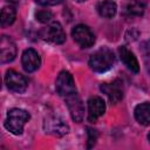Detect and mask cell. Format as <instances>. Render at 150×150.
Masks as SVG:
<instances>
[{
    "mask_svg": "<svg viewBox=\"0 0 150 150\" xmlns=\"http://www.w3.org/2000/svg\"><path fill=\"white\" fill-rule=\"evenodd\" d=\"M5 83L7 88L14 93H23L27 89V80L26 77L15 71V70H7L5 75Z\"/></svg>",
    "mask_w": 150,
    "mask_h": 150,
    "instance_id": "8992f818",
    "label": "cell"
},
{
    "mask_svg": "<svg viewBox=\"0 0 150 150\" xmlns=\"http://www.w3.org/2000/svg\"><path fill=\"white\" fill-rule=\"evenodd\" d=\"M87 134H88V145H87V148L90 149L91 146H94V144L96 142L97 132H96V130H94L91 128H87Z\"/></svg>",
    "mask_w": 150,
    "mask_h": 150,
    "instance_id": "ffe728a7",
    "label": "cell"
},
{
    "mask_svg": "<svg viewBox=\"0 0 150 150\" xmlns=\"http://www.w3.org/2000/svg\"><path fill=\"white\" fill-rule=\"evenodd\" d=\"M40 36L45 41L56 45H61L66 41V33L59 22H53L49 26L42 28L40 32Z\"/></svg>",
    "mask_w": 150,
    "mask_h": 150,
    "instance_id": "5b68a950",
    "label": "cell"
},
{
    "mask_svg": "<svg viewBox=\"0 0 150 150\" xmlns=\"http://www.w3.org/2000/svg\"><path fill=\"white\" fill-rule=\"evenodd\" d=\"M118 55H120V59L121 61L124 63V66L134 71V73H138L139 70V64H138V61L136 59V56L134 55V53H131L127 47H118Z\"/></svg>",
    "mask_w": 150,
    "mask_h": 150,
    "instance_id": "4fadbf2b",
    "label": "cell"
},
{
    "mask_svg": "<svg viewBox=\"0 0 150 150\" xmlns=\"http://www.w3.org/2000/svg\"><path fill=\"white\" fill-rule=\"evenodd\" d=\"M29 118L30 116L26 110L19 109V108L11 109L7 112V118L5 121V128L14 135H21L23 131V127L28 122Z\"/></svg>",
    "mask_w": 150,
    "mask_h": 150,
    "instance_id": "7a4b0ae2",
    "label": "cell"
},
{
    "mask_svg": "<svg viewBox=\"0 0 150 150\" xmlns=\"http://www.w3.org/2000/svg\"><path fill=\"white\" fill-rule=\"evenodd\" d=\"M148 139L150 141V132H149V135H148Z\"/></svg>",
    "mask_w": 150,
    "mask_h": 150,
    "instance_id": "cb8c5ba5",
    "label": "cell"
},
{
    "mask_svg": "<svg viewBox=\"0 0 150 150\" xmlns=\"http://www.w3.org/2000/svg\"><path fill=\"white\" fill-rule=\"evenodd\" d=\"M96 9L98 14L103 18H112L117 12V6L112 0H102L97 4Z\"/></svg>",
    "mask_w": 150,
    "mask_h": 150,
    "instance_id": "9a60e30c",
    "label": "cell"
},
{
    "mask_svg": "<svg viewBox=\"0 0 150 150\" xmlns=\"http://www.w3.org/2000/svg\"><path fill=\"white\" fill-rule=\"evenodd\" d=\"M75 1H77V2H82V1H86V0H75Z\"/></svg>",
    "mask_w": 150,
    "mask_h": 150,
    "instance_id": "603a6c76",
    "label": "cell"
},
{
    "mask_svg": "<svg viewBox=\"0 0 150 150\" xmlns=\"http://www.w3.org/2000/svg\"><path fill=\"white\" fill-rule=\"evenodd\" d=\"M21 63L26 71L33 73L41 66V59L36 50H34L33 48H28L22 53Z\"/></svg>",
    "mask_w": 150,
    "mask_h": 150,
    "instance_id": "30bf717a",
    "label": "cell"
},
{
    "mask_svg": "<svg viewBox=\"0 0 150 150\" xmlns=\"http://www.w3.org/2000/svg\"><path fill=\"white\" fill-rule=\"evenodd\" d=\"M7 2H9V5H18L19 4V0H5Z\"/></svg>",
    "mask_w": 150,
    "mask_h": 150,
    "instance_id": "7402d4cb",
    "label": "cell"
},
{
    "mask_svg": "<svg viewBox=\"0 0 150 150\" xmlns=\"http://www.w3.org/2000/svg\"><path fill=\"white\" fill-rule=\"evenodd\" d=\"M66 103H67V107H68L71 118L77 123L82 122L83 116H84V107H83V103H82L81 98L79 97V95L75 93V94L67 96Z\"/></svg>",
    "mask_w": 150,
    "mask_h": 150,
    "instance_id": "52a82bcc",
    "label": "cell"
},
{
    "mask_svg": "<svg viewBox=\"0 0 150 150\" xmlns=\"http://www.w3.org/2000/svg\"><path fill=\"white\" fill-rule=\"evenodd\" d=\"M100 88L114 104L118 103L123 98V83L120 80H115L111 83H102Z\"/></svg>",
    "mask_w": 150,
    "mask_h": 150,
    "instance_id": "9c48e42d",
    "label": "cell"
},
{
    "mask_svg": "<svg viewBox=\"0 0 150 150\" xmlns=\"http://www.w3.org/2000/svg\"><path fill=\"white\" fill-rule=\"evenodd\" d=\"M35 16H36L38 21H40L41 23H48V22H50L52 19H53V14H52V12L46 11V9H42V11L36 12Z\"/></svg>",
    "mask_w": 150,
    "mask_h": 150,
    "instance_id": "d6986e66",
    "label": "cell"
},
{
    "mask_svg": "<svg viewBox=\"0 0 150 150\" xmlns=\"http://www.w3.org/2000/svg\"><path fill=\"white\" fill-rule=\"evenodd\" d=\"M15 15H16V12H15V8L12 7V6H6L1 9V15H0V21H1V26L2 27H6V26H9L14 22L15 20Z\"/></svg>",
    "mask_w": 150,
    "mask_h": 150,
    "instance_id": "2e32d148",
    "label": "cell"
},
{
    "mask_svg": "<svg viewBox=\"0 0 150 150\" xmlns=\"http://www.w3.org/2000/svg\"><path fill=\"white\" fill-rule=\"evenodd\" d=\"M115 62L114 53L107 48L102 47L94 52L89 57V67L96 73H104L109 70Z\"/></svg>",
    "mask_w": 150,
    "mask_h": 150,
    "instance_id": "6da1fadb",
    "label": "cell"
},
{
    "mask_svg": "<svg viewBox=\"0 0 150 150\" xmlns=\"http://www.w3.org/2000/svg\"><path fill=\"white\" fill-rule=\"evenodd\" d=\"M16 56V46L14 41L7 36L2 35L0 40V62L7 63L15 59Z\"/></svg>",
    "mask_w": 150,
    "mask_h": 150,
    "instance_id": "ba28073f",
    "label": "cell"
},
{
    "mask_svg": "<svg viewBox=\"0 0 150 150\" xmlns=\"http://www.w3.org/2000/svg\"><path fill=\"white\" fill-rule=\"evenodd\" d=\"M141 52H142V55H143L145 68H146L148 73L150 74V40H146V41H144L142 43Z\"/></svg>",
    "mask_w": 150,
    "mask_h": 150,
    "instance_id": "ac0fdd59",
    "label": "cell"
},
{
    "mask_svg": "<svg viewBox=\"0 0 150 150\" xmlns=\"http://www.w3.org/2000/svg\"><path fill=\"white\" fill-rule=\"evenodd\" d=\"M135 118L137 122L142 125H149L150 124V103L144 102L138 104L135 108Z\"/></svg>",
    "mask_w": 150,
    "mask_h": 150,
    "instance_id": "5bb4252c",
    "label": "cell"
},
{
    "mask_svg": "<svg viewBox=\"0 0 150 150\" xmlns=\"http://www.w3.org/2000/svg\"><path fill=\"white\" fill-rule=\"evenodd\" d=\"M71 36L74 41L81 48H89L95 42V35L91 29L86 25H77L71 30Z\"/></svg>",
    "mask_w": 150,
    "mask_h": 150,
    "instance_id": "3957f363",
    "label": "cell"
},
{
    "mask_svg": "<svg viewBox=\"0 0 150 150\" xmlns=\"http://www.w3.org/2000/svg\"><path fill=\"white\" fill-rule=\"evenodd\" d=\"M144 9H145V4L142 0H131L125 7V11L128 14L136 15V16L142 15L144 13Z\"/></svg>",
    "mask_w": 150,
    "mask_h": 150,
    "instance_id": "e0dca14e",
    "label": "cell"
},
{
    "mask_svg": "<svg viewBox=\"0 0 150 150\" xmlns=\"http://www.w3.org/2000/svg\"><path fill=\"white\" fill-rule=\"evenodd\" d=\"M45 128L47 130V132L53 134L55 136H63L66 134H68V125L60 118L57 117H50L48 120H46L45 122Z\"/></svg>",
    "mask_w": 150,
    "mask_h": 150,
    "instance_id": "7c38bea8",
    "label": "cell"
},
{
    "mask_svg": "<svg viewBox=\"0 0 150 150\" xmlns=\"http://www.w3.org/2000/svg\"><path fill=\"white\" fill-rule=\"evenodd\" d=\"M105 111V103L100 96H93L88 100V120L90 122L96 121Z\"/></svg>",
    "mask_w": 150,
    "mask_h": 150,
    "instance_id": "8fae6325",
    "label": "cell"
},
{
    "mask_svg": "<svg viewBox=\"0 0 150 150\" xmlns=\"http://www.w3.org/2000/svg\"><path fill=\"white\" fill-rule=\"evenodd\" d=\"M33 1H35L41 6H54V5L61 4L63 0H33Z\"/></svg>",
    "mask_w": 150,
    "mask_h": 150,
    "instance_id": "44dd1931",
    "label": "cell"
},
{
    "mask_svg": "<svg viewBox=\"0 0 150 150\" xmlns=\"http://www.w3.org/2000/svg\"><path fill=\"white\" fill-rule=\"evenodd\" d=\"M55 89L57 91V94L60 96L67 97L71 94L76 93V87H75V82L73 79V75L69 71H61L57 75L56 79V83H55Z\"/></svg>",
    "mask_w": 150,
    "mask_h": 150,
    "instance_id": "277c9868",
    "label": "cell"
}]
</instances>
